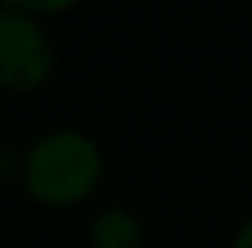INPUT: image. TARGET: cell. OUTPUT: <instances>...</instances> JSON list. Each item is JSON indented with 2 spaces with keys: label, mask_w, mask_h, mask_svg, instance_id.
<instances>
[{
  "label": "cell",
  "mask_w": 252,
  "mask_h": 248,
  "mask_svg": "<svg viewBox=\"0 0 252 248\" xmlns=\"http://www.w3.org/2000/svg\"><path fill=\"white\" fill-rule=\"evenodd\" d=\"M102 175V153L92 135L77 128H55L40 135L22 161L26 190L44 204H77L95 190Z\"/></svg>",
  "instance_id": "6da1fadb"
},
{
  "label": "cell",
  "mask_w": 252,
  "mask_h": 248,
  "mask_svg": "<svg viewBox=\"0 0 252 248\" xmlns=\"http://www.w3.org/2000/svg\"><path fill=\"white\" fill-rule=\"evenodd\" d=\"M55 66V44L37 15L19 7H0V84L33 91L48 81Z\"/></svg>",
  "instance_id": "7a4b0ae2"
},
{
  "label": "cell",
  "mask_w": 252,
  "mask_h": 248,
  "mask_svg": "<svg viewBox=\"0 0 252 248\" xmlns=\"http://www.w3.org/2000/svg\"><path fill=\"white\" fill-rule=\"evenodd\" d=\"M95 248H143V226L128 208H102L92 223Z\"/></svg>",
  "instance_id": "3957f363"
},
{
  "label": "cell",
  "mask_w": 252,
  "mask_h": 248,
  "mask_svg": "<svg viewBox=\"0 0 252 248\" xmlns=\"http://www.w3.org/2000/svg\"><path fill=\"white\" fill-rule=\"evenodd\" d=\"M69 4H77V0H7V7H19V11H30V15H37V11H63V7Z\"/></svg>",
  "instance_id": "277c9868"
},
{
  "label": "cell",
  "mask_w": 252,
  "mask_h": 248,
  "mask_svg": "<svg viewBox=\"0 0 252 248\" xmlns=\"http://www.w3.org/2000/svg\"><path fill=\"white\" fill-rule=\"evenodd\" d=\"M234 248H252V216L241 223V230H238V237H234Z\"/></svg>",
  "instance_id": "5b68a950"
}]
</instances>
